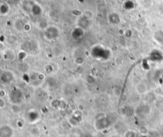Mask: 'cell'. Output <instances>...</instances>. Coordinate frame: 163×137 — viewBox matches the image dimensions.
Listing matches in <instances>:
<instances>
[{
	"label": "cell",
	"instance_id": "obj_1",
	"mask_svg": "<svg viewBox=\"0 0 163 137\" xmlns=\"http://www.w3.org/2000/svg\"><path fill=\"white\" fill-rule=\"evenodd\" d=\"M14 78H15L14 73L10 71V70L2 72V73L0 75V79H1L2 83L3 84L10 83L12 80H14Z\"/></svg>",
	"mask_w": 163,
	"mask_h": 137
},
{
	"label": "cell",
	"instance_id": "obj_2",
	"mask_svg": "<svg viewBox=\"0 0 163 137\" xmlns=\"http://www.w3.org/2000/svg\"><path fill=\"white\" fill-rule=\"evenodd\" d=\"M135 90H136V92L138 94L142 95V94H145L146 92H147L148 86H147V85L145 82L140 81L139 83H138V85L135 87Z\"/></svg>",
	"mask_w": 163,
	"mask_h": 137
},
{
	"label": "cell",
	"instance_id": "obj_3",
	"mask_svg": "<svg viewBox=\"0 0 163 137\" xmlns=\"http://www.w3.org/2000/svg\"><path fill=\"white\" fill-rule=\"evenodd\" d=\"M11 111L15 114H18L21 113V106L18 104H14L11 106Z\"/></svg>",
	"mask_w": 163,
	"mask_h": 137
},
{
	"label": "cell",
	"instance_id": "obj_4",
	"mask_svg": "<svg viewBox=\"0 0 163 137\" xmlns=\"http://www.w3.org/2000/svg\"><path fill=\"white\" fill-rule=\"evenodd\" d=\"M6 104V101H5L4 98H3V97H1V98H0V108H4Z\"/></svg>",
	"mask_w": 163,
	"mask_h": 137
},
{
	"label": "cell",
	"instance_id": "obj_5",
	"mask_svg": "<svg viewBox=\"0 0 163 137\" xmlns=\"http://www.w3.org/2000/svg\"><path fill=\"white\" fill-rule=\"evenodd\" d=\"M76 63H77V65H82L84 63V60L83 59V58H81V59H80V58H77V59H76Z\"/></svg>",
	"mask_w": 163,
	"mask_h": 137
},
{
	"label": "cell",
	"instance_id": "obj_6",
	"mask_svg": "<svg viewBox=\"0 0 163 137\" xmlns=\"http://www.w3.org/2000/svg\"><path fill=\"white\" fill-rule=\"evenodd\" d=\"M130 134V131H128L126 132V135H125V137H134V131H132V133H131V135Z\"/></svg>",
	"mask_w": 163,
	"mask_h": 137
},
{
	"label": "cell",
	"instance_id": "obj_7",
	"mask_svg": "<svg viewBox=\"0 0 163 137\" xmlns=\"http://www.w3.org/2000/svg\"><path fill=\"white\" fill-rule=\"evenodd\" d=\"M111 137H118L116 135H112V136H111Z\"/></svg>",
	"mask_w": 163,
	"mask_h": 137
}]
</instances>
